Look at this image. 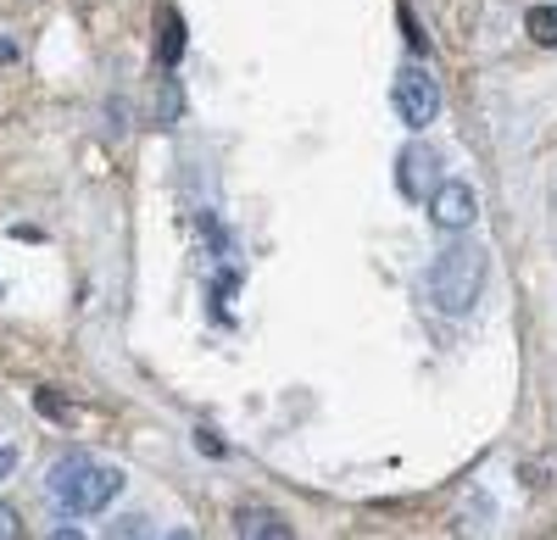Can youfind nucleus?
Returning <instances> with one entry per match:
<instances>
[{"mask_svg":"<svg viewBox=\"0 0 557 540\" xmlns=\"http://www.w3.org/2000/svg\"><path fill=\"white\" fill-rule=\"evenodd\" d=\"M12 535H17V513L0 507V540H12Z\"/></svg>","mask_w":557,"mask_h":540,"instance_id":"10","label":"nucleus"},{"mask_svg":"<svg viewBox=\"0 0 557 540\" xmlns=\"http://www.w3.org/2000/svg\"><path fill=\"white\" fill-rule=\"evenodd\" d=\"M524 28H530L535 45H557V7H535V12L524 17Z\"/></svg>","mask_w":557,"mask_h":540,"instance_id":"8","label":"nucleus"},{"mask_svg":"<svg viewBox=\"0 0 557 540\" xmlns=\"http://www.w3.org/2000/svg\"><path fill=\"white\" fill-rule=\"evenodd\" d=\"M401 28H407V45H412V51H430V39L418 34V23H412V12H407V7H401Z\"/></svg>","mask_w":557,"mask_h":540,"instance_id":"9","label":"nucleus"},{"mask_svg":"<svg viewBox=\"0 0 557 540\" xmlns=\"http://www.w3.org/2000/svg\"><path fill=\"white\" fill-rule=\"evenodd\" d=\"M117 490H123V474L107 468V463H89L84 452H73V457H62V463L51 468V497H57L67 513H101Z\"/></svg>","mask_w":557,"mask_h":540,"instance_id":"2","label":"nucleus"},{"mask_svg":"<svg viewBox=\"0 0 557 540\" xmlns=\"http://www.w3.org/2000/svg\"><path fill=\"white\" fill-rule=\"evenodd\" d=\"M117 535H151V524H146V518H123Z\"/></svg>","mask_w":557,"mask_h":540,"instance_id":"12","label":"nucleus"},{"mask_svg":"<svg viewBox=\"0 0 557 540\" xmlns=\"http://www.w3.org/2000/svg\"><path fill=\"white\" fill-rule=\"evenodd\" d=\"M391 106H396V117H401L407 128H424V123H435V112H441V84H435L424 67H401L396 84H391Z\"/></svg>","mask_w":557,"mask_h":540,"instance_id":"3","label":"nucleus"},{"mask_svg":"<svg viewBox=\"0 0 557 540\" xmlns=\"http://www.w3.org/2000/svg\"><path fill=\"white\" fill-rule=\"evenodd\" d=\"M430 217H435V229L457 235V229H469V223L480 217V196L462 185V178H446V185L430 190Z\"/></svg>","mask_w":557,"mask_h":540,"instance_id":"4","label":"nucleus"},{"mask_svg":"<svg viewBox=\"0 0 557 540\" xmlns=\"http://www.w3.org/2000/svg\"><path fill=\"white\" fill-rule=\"evenodd\" d=\"M235 529H240V535H268V540H285V535H290L285 518H278V513H262V507H246V513L235 518Z\"/></svg>","mask_w":557,"mask_h":540,"instance_id":"6","label":"nucleus"},{"mask_svg":"<svg viewBox=\"0 0 557 540\" xmlns=\"http://www.w3.org/2000/svg\"><path fill=\"white\" fill-rule=\"evenodd\" d=\"M17 468V445H0V479H7Z\"/></svg>","mask_w":557,"mask_h":540,"instance_id":"11","label":"nucleus"},{"mask_svg":"<svg viewBox=\"0 0 557 540\" xmlns=\"http://www.w3.org/2000/svg\"><path fill=\"white\" fill-rule=\"evenodd\" d=\"M157 56H162L168 67H173V62L184 56V17H178L173 7L162 12V39H157Z\"/></svg>","mask_w":557,"mask_h":540,"instance_id":"7","label":"nucleus"},{"mask_svg":"<svg viewBox=\"0 0 557 540\" xmlns=\"http://www.w3.org/2000/svg\"><path fill=\"white\" fill-rule=\"evenodd\" d=\"M424 290L441 312H469L485 290V251L480 246H446L435 262H430V274H424Z\"/></svg>","mask_w":557,"mask_h":540,"instance_id":"1","label":"nucleus"},{"mask_svg":"<svg viewBox=\"0 0 557 540\" xmlns=\"http://www.w3.org/2000/svg\"><path fill=\"white\" fill-rule=\"evenodd\" d=\"M435 167H441V156H435L430 146H407V151H401V173H396V178H401V196H407V201H424V190L441 185Z\"/></svg>","mask_w":557,"mask_h":540,"instance_id":"5","label":"nucleus"}]
</instances>
